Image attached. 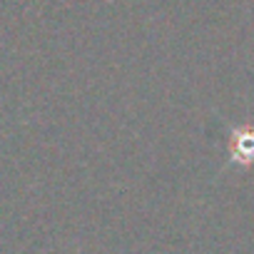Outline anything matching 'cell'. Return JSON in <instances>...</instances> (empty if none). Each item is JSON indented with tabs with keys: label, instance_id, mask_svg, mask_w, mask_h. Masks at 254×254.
<instances>
[{
	"label": "cell",
	"instance_id": "cell-1",
	"mask_svg": "<svg viewBox=\"0 0 254 254\" xmlns=\"http://www.w3.org/2000/svg\"><path fill=\"white\" fill-rule=\"evenodd\" d=\"M232 160L244 162V165L254 162V130L252 127L234 130V135H232Z\"/></svg>",
	"mask_w": 254,
	"mask_h": 254
}]
</instances>
